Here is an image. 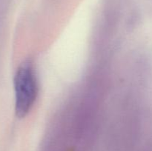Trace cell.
Listing matches in <instances>:
<instances>
[{
  "label": "cell",
  "instance_id": "cell-1",
  "mask_svg": "<svg viewBox=\"0 0 152 151\" xmlns=\"http://www.w3.org/2000/svg\"><path fill=\"white\" fill-rule=\"evenodd\" d=\"M15 110L20 118L25 116L34 106L38 94L35 73L29 63L22 64L14 76Z\"/></svg>",
  "mask_w": 152,
  "mask_h": 151
}]
</instances>
